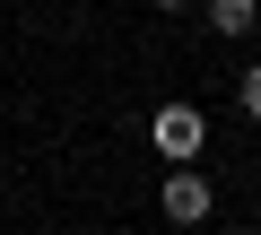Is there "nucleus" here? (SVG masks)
Returning a JSON list of instances; mask_svg holds the SVG:
<instances>
[{"mask_svg": "<svg viewBox=\"0 0 261 235\" xmlns=\"http://www.w3.org/2000/svg\"><path fill=\"white\" fill-rule=\"evenodd\" d=\"M148 140H157L166 166H192V157L209 148V122H200V105H157V113H148Z\"/></svg>", "mask_w": 261, "mask_h": 235, "instance_id": "obj_1", "label": "nucleus"}, {"mask_svg": "<svg viewBox=\"0 0 261 235\" xmlns=\"http://www.w3.org/2000/svg\"><path fill=\"white\" fill-rule=\"evenodd\" d=\"M157 9H183V0H157Z\"/></svg>", "mask_w": 261, "mask_h": 235, "instance_id": "obj_5", "label": "nucleus"}, {"mask_svg": "<svg viewBox=\"0 0 261 235\" xmlns=\"http://www.w3.org/2000/svg\"><path fill=\"white\" fill-rule=\"evenodd\" d=\"M157 209H166L174 226H200V218H209V183H200L192 166H174V174H166V192H157Z\"/></svg>", "mask_w": 261, "mask_h": 235, "instance_id": "obj_2", "label": "nucleus"}, {"mask_svg": "<svg viewBox=\"0 0 261 235\" xmlns=\"http://www.w3.org/2000/svg\"><path fill=\"white\" fill-rule=\"evenodd\" d=\"M252 18H261V0H209V27L218 35H252Z\"/></svg>", "mask_w": 261, "mask_h": 235, "instance_id": "obj_3", "label": "nucleus"}, {"mask_svg": "<svg viewBox=\"0 0 261 235\" xmlns=\"http://www.w3.org/2000/svg\"><path fill=\"white\" fill-rule=\"evenodd\" d=\"M235 96H244V113L261 122V70H244V79H235Z\"/></svg>", "mask_w": 261, "mask_h": 235, "instance_id": "obj_4", "label": "nucleus"}, {"mask_svg": "<svg viewBox=\"0 0 261 235\" xmlns=\"http://www.w3.org/2000/svg\"><path fill=\"white\" fill-rule=\"evenodd\" d=\"M235 235H252V226H235Z\"/></svg>", "mask_w": 261, "mask_h": 235, "instance_id": "obj_6", "label": "nucleus"}]
</instances>
